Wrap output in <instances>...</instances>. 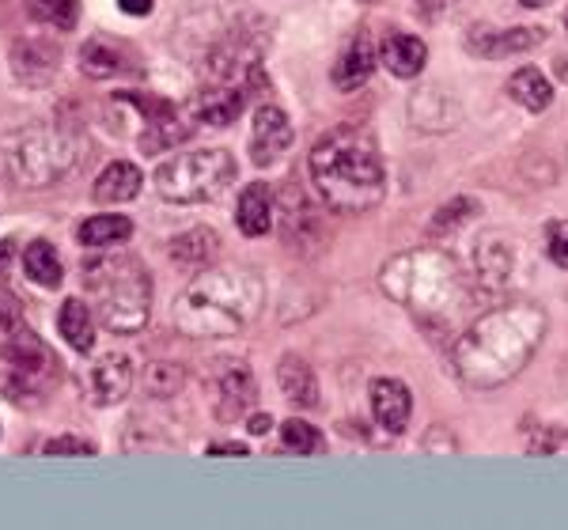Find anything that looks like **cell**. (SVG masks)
Listing matches in <instances>:
<instances>
[{
    "label": "cell",
    "instance_id": "7",
    "mask_svg": "<svg viewBox=\"0 0 568 530\" xmlns=\"http://www.w3.org/2000/svg\"><path fill=\"white\" fill-rule=\"evenodd\" d=\"M88 152V144L80 141V133L69 130H50V125H31V130L16 133L4 149V167L8 179L23 190H45L53 182L80 167V155Z\"/></svg>",
    "mask_w": 568,
    "mask_h": 530
},
{
    "label": "cell",
    "instance_id": "37",
    "mask_svg": "<svg viewBox=\"0 0 568 530\" xmlns=\"http://www.w3.org/2000/svg\"><path fill=\"white\" fill-rule=\"evenodd\" d=\"M118 4H122L125 16H149L155 8V0H118Z\"/></svg>",
    "mask_w": 568,
    "mask_h": 530
},
{
    "label": "cell",
    "instance_id": "23",
    "mask_svg": "<svg viewBox=\"0 0 568 530\" xmlns=\"http://www.w3.org/2000/svg\"><path fill=\"white\" fill-rule=\"evenodd\" d=\"M144 186V175L136 163H125V160H114L103 175L95 179V186H91V197L99 201V205H125V201H133L141 194Z\"/></svg>",
    "mask_w": 568,
    "mask_h": 530
},
{
    "label": "cell",
    "instance_id": "3",
    "mask_svg": "<svg viewBox=\"0 0 568 530\" xmlns=\"http://www.w3.org/2000/svg\"><path fill=\"white\" fill-rule=\"evenodd\" d=\"M311 182L326 208L345 216L372 213L387 197V167H383L379 144L361 125H334L307 160Z\"/></svg>",
    "mask_w": 568,
    "mask_h": 530
},
{
    "label": "cell",
    "instance_id": "24",
    "mask_svg": "<svg viewBox=\"0 0 568 530\" xmlns=\"http://www.w3.org/2000/svg\"><path fill=\"white\" fill-rule=\"evenodd\" d=\"M379 58L398 80H414L428 65V45L414 34H387L379 45Z\"/></svg>",
    "mask_w": 568,
    "mask_h": 530
},
{
    "label": "cell",
    "instance_id": "30",
    "mask_svg": "<svg viewBox=\"0 0 568 530\" xmlns=\"http://www.w3.org/2000/svg\"><path fill=\"white\" fill-rule=\"evenodd\" d=\"M220 254V235L213 227H190L171 239V262L179 265H209Z\"/></svg>",
    "mask_w": 568,
    "mask_h": 530
},
{
    "label": "cell",
    "instance_id": "5",
    "mask_svg": "<svg viewBox=\"0 0 568 530\" xmlns=\"http://www.w3.org/2000/svg\"><path fill=\"white\" fill-rule=\"evenodd\" d=\"M88 304L95 323L118 337H133L149 326L152 315V273L136 254L103 251L80 265Z\"/></svg>",
    "mask_w": 568,
    "mask_h": 530
},
{
    "label": "cell",
    "instance_id": "32",
    "mask_svg": "<svg viewBox=\"0 0 568 530\" xmlns=\"http://www.w3.org/2000/svg\"><path fill=\"white\" fill-rule=\"evenodd\" d=\"M23 8L34 23H45V27H53V31H72L80 20L77 0H23Z\"/></svg>",
    "mask_w": 568,
    "mask_h": 530
},
{
    "label": "cell",
    "instance_id": "9",
    "mask_svg": "<svg viewBox=\"0 0 568 530\" xmlns=\"http://www.w3.org/2000/svg\"><path fill=\"white\" fill-rule=\"evenodd\" d=\"M118 99H125V103H133L136 111L144 114V136H141V152L144 155H160L168 149H175V144H182L190 136L186 125H179L175 118V106L168 103V99L160 95H130V91H122Z\"/></svg>",
    "mask_w": 568,
    "mask_h": 530
},
{
    "label": "cell",
    "instance_id": "22",
    "mask_svg": "<svg viewBox=\"0 0 568 530\" xmlns=\"http://www.w3.org/2000/svg\"><path fill=\"white\" fill-rule=\"evenodd\" d=\"M409 118H414L417 130L425 133H447L459 125V106L452 103V95H444L439 88H425L414 95V103H409Z\"/></svg>",
    "mask_w": 568,
    "mask_h": 530
},
{
    "label": "cell",
    "instance_id": "33",
    "mask_svg": "<svg viewBox=\"0 0 568 530\" xmlns=\"http://www.w3.org/2000/svg\"><path fill=\"white\" fill-rule=\"evenodd\" d=\"M281 444L296 455H323L326 451L323 432H318L315 425H307V420H296V417L281 425Z\"/></svg>",
    "mask_w": 568,
    "mask_h": 530
},
{
    "label": "cell",
    "instance_id": "35",
    "mask_svg": "<svg viewBox=\"0 0 568 530\" xmlns=\"http://www.w3.org/2000/svg\"><path fill=\"white\" fill-rule=\"evenodd\" d=\"M546 254L554 265L568 269V221H549L546 224Z\"/></svg>",
    "mask_w": 568,
    "mask_h": 530
},
{
    "label": "cell",
    "instance_id": "28",
    "mask_svg": "<svg viewBox=\"0 0 568 530\" xmlns=\"http://www.w3.org/2000/svg\"><path fill=\"white\" fill-rule=\"evenodd\" d=\"M508 95L516 99L524 111L542 114L546 106L554 103V84L546 80L542 69H519V72H511V80H508Z\"/></svg>",
    "mask_w": 568,
    "mask_h": 530
},
{
    "label": "cell",
    "instance_id": "2",
    "mask_svg": "<svg viewBox=\"0 0 568 530\" xmlns=\"http://www.w3.org/2000/svg\"><path fill=\"white\" fill-rule=\"evenodd\" d=\"M379 288L428 334L444 337L470 315L478 285L447 251H402L379 269Z\"/></svg>",
    "mask_w": 568,
    "mask_h": 530
},
{
    "label": "cell",
    "instance_id": "19",
    "mask_svg": "<svg viewBox=\"0 0 568 530\" xmlns=\"http://www.w3.org/2000/svg\"><path fill=\"white\" fill-rule=\"evenodd\" d=\"M542 42H546L542 27H511V31H474L470 34V50L489 61L516 58V53H527Z\"/></svg>",
    "mask_w": 568,
    "mask_h": 530
},
{
    "label": "cell",
    "instance_id": "36",
    "mask_svg": "<svg viewBox=\"0 0 568 530\" xmlns=\"http://www.w3.org/2000/svg\"><path fill=\"white\" fill-rule=\"evenodd\" d=\"M42 455H95V444L84 436H53L42 444Z\"/></svg>",
    "mask_w": 568,
    "mask_h": 530
},
{
    "label": "cell",
    "instance_id": "20",
    "mask_svg": "<svg viewBox=\"0 0 568 530\" xmlns=\"http://www.w3.org/2000/svg\"><path fill=\"white\" fill-rule=\"evenodd\" d=\"M273 216H277V205H273V190L265 182H251V186L240 194V205H235V221H240V232L246 239H262L273 227Z\"/></svg>",
    "mask_w": 568,
    "mask_h": 530
},
{
    "label": "cell",
    "instance_id": "26",
    "mask_svg": "<svg viewBox=\"0 0 568 530\" xmlns=\"http://www.w3.org/2000/svg\"><path fill=\"white\" fill-rule=\"evenodd\" d=\"M372 69H375V53H372V42L364 39H353L349 45H345V53L337 58V65H334V88L337 91H356V88H364L368 84V77H372Z\"/></svg>",
    "mask_w": 568,
    "mask_h": 530
},
{
    "label": "cell",
    "instance_id": "38",
    "mask_svg": "<svg viewBox=\"0 0 568 530\" xmlns=\"http://www.w3.org/2000/svg\"><path fill=\"white\" fill-rule=\"evenodd\" d=\"M246 428H251L254 436H265L273 428V417L270 414H254L251 420H246Z\"/></svg>",
    "mask_w": 568,
    "mask_h": 530
},
{
    "label": "cell",
    "instance_id": "18",
    "mask_svg": "<svg viewBox=\"0 0 568 530\" xmlns=\"http://www.w3.org/2000/svg\"><path fill=\"white\" fill-rule=\"evenodd\" d=\"M277 216H281V235H284V243H296V246H307L318 239V216H315V208L307 205V197H304V190L296 186V182H288V186L281 190V201H277Z\"/></svg>",
    "mask_w": 568,
    "mask_h": 530
},
{
    "label": "cell",
    "instance_id": "25",
    "mask_svg": "<svg viewBox=\"0 0 568 530\" xmlns=\"http://www.w3.org/2000/svg\"><path fill=\"white\" fill-rule=\"evenodd\" d=\"M58 334H61V342H69V349L91 353V345H95V310H91L88 299L69 296L65 304H61Z\"/></svg>",
    "mask_w": 568,
    "mask_h": 530
},
{
    "label": "cell",
    "instance_id": "42",
    "mask_svg": "<svg viewBox=\"0 0 568 530\" xmlns=\"http://www.w3.org/2000/svg\"><path fill=\"white\" fill-rule=\"evenodd\" d=\"M561 80H565V84H568V61H561Z\"/></svg>",
    "mask_w": 568,
    "mask_h": 530
},
{
    "label": "cell",
    "instance_id": "43",
    "mask_svg": "<svg viewBox=\"0 0 568 530\" xmlns=\"http://www.w3.org/2000/svg\"><path fill=\"white\" fill-rule=\"evenodd\" d=\"M565 27H568V12H565Z\"/></svg>",
    "mask_w": 568,
    "mask_h": 530
},
{
    "label": "cell",
    "instance_id": "16",
    "mask_svg": "<svg viewBox=\"0 0 568 530\" xmlns=\"http://www.w3.org/2000/svg\"><path fill=\"white\" fill-rule=\"evenodd\" d=\"M220 376H216V390H220V406L216 417L220 420H235L243 414H251V406L258 401V383H254L251 368L243 360H220Z\"/></svg>",
    "mask_w": 568,
    "mask_h": 530
},
{
    "label": "cell",
    "instance_id": "14",
    "mask_svg": "<svg viewBox=\"0 0 568 530\" xmlns=\"http://www.w3.org/2000/svg\"><path fill=\"white\" fill-rule=\"evenodd\" d=\"M368 401H372V417L375 425L383 428V432L390 436H402L409 428V417H414V395H409L406 383L398 379H372L368 387Z\"/></svg>",
    "mask_w": 568,
    "mask_h": 530
},
{
    "label": "cell",
    "instance_id": "41",
    "mask_svg": "<svg viewBox=\"0 0 568 530\" xmlns=\"http://www.w3.org/2000/svg\"><path fill=\"white\" fill-rule=\"evenodd\" d=\"M519 4H524V8H546L549 0H519Z\"/></svg>",
    "mask_w": 568,
    "mask_h": 530
},
{
    "label": "cell",
    "instance_id": "29",
    "mask_svg": "<svg viewBox=\"0 0 568 530\" xmlns=\"http://www.w3.org/2000/svg\"><path fill=\"white\" fill-rule=\"evenodd\" d=\"M133 235V221L130 216H118V213H103V216H88L84 224L77 227V243L80 246H114V243H125Z\"/></svg>",
    "mask_w": 568,
    "mask_h": 530
},
{
    "label": "cell",
    "instance_id": "6",
    "mask_svg": "<svg viewBox=\"0 0 568 530\" xmlns=\"http://www.w3.org/2000/svg\"><path fill=\"white\" fill-rule=\"evenodd\" d=\"M61 383V360L27 326L12 299H0V398L34 401Z\"/></svg>",
    "mask_w": 568,
    "mask_h": 530
},
{
    "label": "cell",
    "instance_id": "1",
    "mask_svg": "<svg viewBox=\"0 0 568 530\" xmlns=\"http://www.w3.org/2000/svg\"><path fill=\"white\" fill-rule=\"evenodd\" d=\"M546 330V310L530 299H511L485 310L452 342V376L470 390H497L535 360Z\"/></svg>",
    "mask_w": 568,
    "mask_h": 530
},
{
    "label": "cell",
    "instance_id": "31",
    "mask_svg": "<svg viewBox=\"0 0 568 530\" xmlns=\"http://www.w3.org/2000/svg\"><path fill=\"white\" fill-rule=\"evenodd\" d=\"M141 387L152 401H171L182 387H186V368H182V364H171V360H155L144 368Z\"/></svg>",
    "mask_w": 568,
    "mask_h": 530
},
{
    "label": "cell",
    "instance_id": "39",
    "mask_svg": "<svg viewBox=\"0 0 568 530\" xmlns=\"http://www.w3.org/2000/svg\"><path fill=\"white\" fill-rule=\"evenodd\" d=\"M209 455H235V459H243L246 447L243 444H213V447H209Z\"/></svg>",
    "mask_w": 568,
    "mask_h": 530
},
{
    "label": "cell",
    "instance_id": "15",
    "mask_svg": "<svg viewBox=\"0 0 568 530\" xmlns=\"http://www.w3.org/2000/svg\"><path fill=\"white\" fill-rule=\"evenodd\" d=\"M80 72L88 80H110V77H136L141 65H136V53L125 42L114 39H88L80 45Z\"/></svg>",
    "mask_w": 568,
    "mask_h": 530
},
{
    "label": "cell",
    "instance_id": "11",
    "mask_svg": "<svg viewBox=\"0 0 568 530\" xmlns=\"http://www.w3.org/2000/svg\"><path fill=\"white\" fill-rule=\"evenodd\" d=\"M516 273V246L497 232H485L474 243V285L478 292H504Z\"/></svg>",
    "mask_w": 568,
    "mask_h": 530
},
{
    "label": "cell",
    "instance_id": "4",
    "mask_svg": "<svg viewBox=\"0 0 568 530\" xmlns=\"http://www.w3.org/2000/svg\"><path fill=\"white\" fill-rule=\"evenodd\" d=\"M265 307V285L254 269H205L190 281L175 299V330L209 342V337H235L254 323Z\"/></svg>",
    "mask_w": 568,
    "mask_h": 530
},
{
    "label": "cell",
    "instance_id": "27",
    "mask_svg": "<svg viewBox=\"0 0 568 530\" xmlns=\"http://www.w3.org/2000/svg\"><path fill=\"white\" fill-rule=\"evenodd\" d=\"M23 273L42 288H61L65 281V265L58 258V246L45 243V239H34L23 246Z\"/></svg>",
    "mask_w": 568,
    "mask_h": 530
},
{
    "label": "cell",
    "instance_id": "21",
    "mask_svg": "<svg viewBox=\"0 0 568 530\" xmlns=\"http://www.w3.org/2000/svg\"><path fill=\"white\" fill-rule=\"evenodd\" d=\"M277 383H281V395L292 401L296 409H318V379L311 371V364L304 356H281L277 364Z\"/></svg>",
    "mask_w": 568,
    "mask_h": 530
},
{
    "label": "cell",
    "instance_id": "12",
    "mask_svg": "<svg viewBox=\"0 0 568 530\" xmlns=\"http://www.w3.org/2000/svg\"><path fill=\"white\" fill-rule=\"evenodd\" d=\"M292 141H296V133H292L288 114L273 103H262L258 111H254L251 160L258 163V167H270V163H277V155H284L292 149Z\"/></svg>",
    "mask_w": 568,
    "mask_h": 530
},
{
    "label": "cell",
    "instance_id": "40",
    "mask_svg": "<svg viewBox=\"0 0 568 530\" xmlns=\"http://www.w3.org/2000/svg\"><path fill=\"white\" fill-rule=\"evenodd\" d=\"M8 265H12V239H0V281L8 277Z\"/></svg>",
    "mask_w": 568,
    "mask_h": 530
},
{
    "label": "cell",
    "instance_id": "10",
    "mask_svg": "<svg viewBox=\"0 0 568 530\" xmlns=\"http://www.w3.org/2000/svg\"><path fill=\"white\" fill-rule=\"evenodd\" d=\"M61 42L58 39H20L12 45V77L23 88H45L53 84L61 69Z\"/></svg>",
    "mask_w": 568,
    "mask_h": 530
},
{
    "label": "cell",
    "instance_id": "34",
    "mask_svg": "<svg viewBox=\"0 0 568 530\" xmlns=\"http://www.w3.org/2000/svg\"><path fill=\"white\" fill-rule=\"evenodd\" d=\"M481 205L474 197H455L452 205L436 208L433 216V232H455V227H463L466 221H478Z\"/></svg>",
    "mask_w": 568,
    "mask_h": 530
},
{
    "label": "cell",
    "instance_id": "8",
    "mask_svg": "<svg viewBox=\"0 0 568 530\" xmlns=\"http://www.w3.org/2000/svg\"><path fill=\"white\" fill-rule=\"evenodd\" d=\"M235 171H240L235 155L224 149L175 155L155 167V190L163 201H175V205H201V201H213L235 179Z\"/></svg>",
    "mask_w": 568,
    "mask_h": 530
},
{
    "label": "cell",
    "instance_id": "17",
    "mask_svg": "<svg viewBox=\"0 0 568 530\" xmlns=\"http://www.w3.org/2000/svg\"><path fill=\"white\" fill-rule=\"evenodd\" d=\"M133 387V364L130 356L122 353H106L99 356L95 364H91L88 371V395L95 406H114V401H122L130 395Z\"/></svg>",
    "mask_w": 568,
    "mask_h": 530
},
{
    "label": "cell",
    "instance_id": "13",
    "mask_svg": "<svg viewBox=\"0 0 568 530\" xmlns=\"http://www.w3.org/2000/svg\"><path fill=\"white\" fill-rule=\"evenodd\" d=\"M251 95L254 91L243 84H205L194 95V103H190V114H194V122L224 130V125L240 122V114L246 111V99Z\"/></svg>",
    "mask_w": 568,
    "mask_h": 530
}]
</instances>
